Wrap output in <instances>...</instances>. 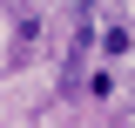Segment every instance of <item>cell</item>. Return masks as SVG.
Returning a JSON list of instances; mask_svg holds the SVG:
<instances>
[{
    "label": "cell",
    "instance_id": "obj_2",
    "mask_svg": "<svg viewBox=\"0 0 135 128\" xmlns=\"http://www.w3.org/2000/svg\"><path fill=\"white\" fill-rule=\"evenodd\" d=\"M128 47H135V34H128V20H108V27H101V54H108V61H122Z\"/></svg>",
    "mask_w": 135,
    "mask_h": 128
},
{
    "label": "cell",
    "instance_id": "obj_1",
    "mask_svg": "<svg viewBox=\"0 0 135 128\" xmlns=\"http://www.w3.org/2000/svg\"><path fill=\"white\" fill-rule=\"evenodd\" d=\"M88 47H101V34H95V27L81 20V27H74V41H68V67H61V81H68V88H74V74H81V61H88Z\"/></svg>",
    "mask_w": 135,
    "mask_h": 128
},
{
    "label": "cell",
    "instance_id": "obj_3",
    "mask_svg": "<svg viewBox=\"0 0 135 128\" xmlns=\"http://www.w3.org/2000/svg\"><path fill=\"white\" fill-rule=\"evenodd\" d=\"M34 41H41V20H34V14H14V61H27Z\"/></svg>",
    "mask_w": 135,
    "mask_h": 128
}]
</instances>
